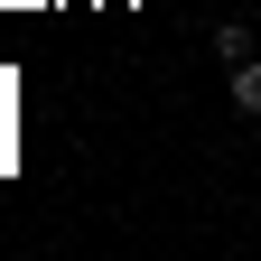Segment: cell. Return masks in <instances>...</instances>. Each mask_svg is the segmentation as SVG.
I'll return each mask as SVG.
<instances>
[{"label":"cell","mask_w":261,"mask_h":261,"mask_svg":"<svg viewBox=\"0 0 261 261\" xmlns=\"http://www.w3.org/2000/svg\"><path fill=\"white\" fill-rule=\"evenodd\" d=\"M233 112H243V121H261V56H243V65H233Z\"/></svg>","instance_id":"1"},{"label":"cell","mask_w":261,"mask_h":261,"mask_svg":"<svg viewBox=\"0 0 261 261\" xmlns=\"http://www.w3.org/2000/svg\"><path fill=\"white\" fill-rule=\"evenodd\" d=\"M215 56H224V75H233V65L252 56V28H243V19H224V28H215Z\"/></svg>","instance_id":"2"}]
</instances>
